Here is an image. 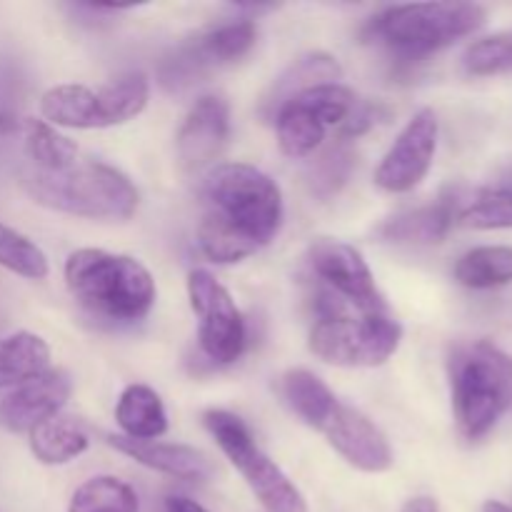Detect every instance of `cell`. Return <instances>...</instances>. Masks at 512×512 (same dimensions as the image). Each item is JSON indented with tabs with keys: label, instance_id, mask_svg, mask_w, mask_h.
Masks as SVG:
<instances>
[{
	"label": "cell",
	"instance_id": "obj_1",
	"mask_svg": "<svg viewBox=\"0 0 512 512\" xmlns=\"http://www.w3.org/2000/svg\"><path fill=\"white\" fill-rule=\"evenodd\" d=\"M200 195L198 248L210 263H240L273 243L283 228V190L255 165H215L205 175Z\"/></svg>",
	"mask_w": 512,
	"mask_h": 512
},
{
	"label": "cell",
	"instance_id": "obj_2",
	"mask_svg": "<svg viewBox=\"0 0 512 512\" xmlns=\"http://www.w3.org/2000/svg\"><path fill=\"white\" fill-rule=\"evenodd\" d=\"M63 273L75 303L108 323H140L158 298L153 273L133 255L80 248L68 255Z\"/></svg>",
	"mask_w": 512,
	"mask_h": 512
},
{
	"label": "cell",
	"instance_id": "obj_3",
	"mask_svg": "<svg viewBox=\"0 0 512 512\" xmlns=\"http://www.w3.org/2000/svg\"><path fill=\"white\" fill-rule=\"evenodd\" d=\"M23 188L43 208L88 220H130L140 205L138 188L123 170L90 158L58 173L25 170Z\"/></svg>",
	"mask_w": 512,
	"mask_h": 512
},
{
	"label": "cell",
	"instance_id": "obj_4",
	"mask_svg": "<svg viewBox=\"0 0 512 512\" xmlns=\"http://www.w3.org/2000/svg\"><path fill=\"white\" fill-rule=\"evenodd\" d=\"M485 25L478 3H405L383 8L368 20L363 35L400 60H423L450 48Z\"/></svg>",
	"mask_w": 512,
	"mask_h": 512
},
{
	"label": "cell",
	"instance_id": "obj_5",
	"mask_svg": "<svg viewBox=\"0 0 512 512\" xmlns=\"http://www.w3.org/2000/svg\"><path fill=\"white\" fill-rule=\"evenodd\" d=\"M453 415L465 440H480L512 405V358L490 340L460 345L450 358Z\"/></svg>",
	"mask_w": 512,
	"mask_h": 512
},
{
	"label": "cell",
	"instance_id": "obj_6",
	"mask_svg": "<svg viewBox=\"0 0 512 512\" xmlns=\"http://www.w3.org/2000/svg\"><path fill=\"white\" fill-rule=\"evenodd\" d=\"M315 308L318 320L310 328L308 348L323 363L338 368H378L388 363L403 343V325L388 313H358L328 290H320Z\"/></svg>",
	"mask_w": 512,
	"mask_h": 512
},
{
	"label": "cell",
	"instance_id": "obj_7",
	"mask_svg": "<svg viewBox=\"0 0 512 512\" xmlns=\"http://www.w3.org/2000/svg\"><path fill=\"white\" fill-rule=\"evenodd\" d=\"M150 100V80L143 73H125L100 88L80 83L53 85L40 98L45 123L55 128H113L138 118Z\"/></svg>",
	"mask_w": 512,
	"mask_h": 512
},
{
	"label": "cell",
	"instance_id": "obj_8",
	"mask_svg": "<svg viewBox=\"0 0 512 512\" xmlns=\"http://www.w3.org/2000/svg\"><path fill=\"white\" fill-rule=\"evenodd\" d=\"M203 423L265 512H308V503L298 485L260 448L243 418L228 410H208Z\"/></svg>",
	"mask_w": 512,
	"mask_h": 512
},
{
	"label": "cell",
	"instance_id": "obj_9",
	"mask_svg": "<svg viewBox=\"0 0 512 512\" xmlns=\"http://www.w3.org/2000/svg\"><path fill=\"white\" fill-rule=\"evenodd\" d=\"M255 43H258V25L250 15L223 20L165 55L158 68L160 85L168 93H185L215 70L238 63L255 48Z\"/></svg>",
	"mask_w": 512,
	"mask_h": 512
},
{
	"label": "cell",
	"instance_id": "obj_10",
	"mask_svg": "<svg viewBox=\"0 0 512 512\" xmlns=\"http://www.w3.org/2000/svg\"><path fill=\"white\" fill-rule=\"evenodd\" d=\"M188 300L198 318L200 350L218 365L238 363L245 353L248 330L233 295L208 270H190Z\"/></svg>",
	"mask_w": 512,
	"mask_h": 512
},
{
	"label": "cell",
	"instance_id": "obj_11",
	"mask_svg": "<svg viewBox=\"0 0 512 512\" xmlns=\"http://www.w3.org/2000/svg\"><path fill=\"white\" fill-rule=\"evenodd\" d=\"M308 265L323 290L343 300L348 308L365 315L388 313L375 275L358 248L333 238H318L308 248Z\"/></svg>",
	"mask_w": 512,
	"mask_h": 512
},
{
	"label": "cell",
	"instance_id": "obj_12",
	"mask_svg": "<svg viewBox=\"0 0 512 512\" xmlns=\"http://www.w3.org/2000/svg\"><path fill=\"white\" fill-rule=\"evenodd\" d=\"M438 115L433 108H423L408 120L398 138L375 170V185L385 193H410L428 178L438 153Z\"/></svg>",
	"mask_w": 512,
	"mask_h": 512
},
{
	"label": "cell",
	"instance_id": "obj_13",
	"mask_svg": "<svg viewBox=\"0 0 512 512\" xmlns=\"http://www.w3.org/2000/svg\"><path fill=\"white\" fill-rule=\"evenodd\" d=\"M230 138V105L220 95H203L190 105L175 135V153L185 173L210 168Z\"/></svg>",
	"mask_w": 512,
	"mask_h": 512
},
{
	"label": "cell",
	"instance_id": "obj_14",
	"mask_svg": "<svg viewBox=\"0 0 512 512\" xmlns=\"http://www.w3.org/2000/svg\"><path fill=\"white\" fill-rule=\"evenodd\" d=\"M320 435H325L340 458L363 473L378 475L393 468L395 455L385 433L353 405L340 403Z\"/></svg>",
	"mask_w": 512,
	"mask_h": 512
},
{
	"label": "cell",
	"instance_id": "obj_15",
	"mask_svg": "<svg viewBox=\"0 0 512 512\" xmlns=\"http://www.w3.org/2000/svg\"><path fill=\"white\" fill-rule=\"evenodd\" d=\"M70 393V375L65 370L48 368L43 375L18 385L0 400V428L13 435H28L40 423L63 413Z\"/></svg>",
	"mask_w": 512,
	"mask_h": 512
},
{
	"label": "cell",
	"instance_id": "obj_16",
	"mask_svg": "<svg viewBox=\"0 0 512 512\" xmlns=\"http://www.w3.org/2000/svg\"><path fill=\"white\" fill-rule=\"evenodd\" d=\"M110 448L128 455L143 468L163 473L183 483H208L215 475V463L208 453L180 443H160V440H130L123 435H105Z\"/></svg>",
	"mask_w": 512,
	"mask_h": 512
},
{
	"label": "cell",
	"instance_id": "obj_17",
	"mask_svg": "<svg viewBox=\"0 0 512 512\" xmlns=\"http://www.w3.org/2000/svg\"><path fill=\"white\" fill-rule=\"evenodd\" d=\"M458 200L445 195L438 203L423 208L403 210L378 228V238L395 245H435L443 243L445 235L458 223Z\"/></svg>",
	"mask_w": 512,
	"mask_h": 512
},
{
	"label": "cell",
	"instance_id": "obj_18",
	"mask_svg": "<svg viewBox=\"0 0 512 512\" xmlns=\"http://www.w3.org/2000/svg\"><path fill=\"white\" fill-rule=\"evenodd\" d=\"M343 78V68H340L338 58H333L325 50H310V53L295 58L283 73L275 78L273 88L265 95L263 110L273 118L275 110L290 100L293 95L303 93V90L315 88V85L323 83H340Z\"/></svg>",
	"mask_w": 512,
	"mask_h": 512
},
{
	"label": "cell",
	"instance_id": "obj_19",
	"mask_svg": "<svg viewBox=\"0 0 512 512\" xmlns=\"http://www.w3.org/2000/svg\"><path fill=\"white\" fill-rule=\"evenodd\" d=\"M280 395H283V403L288 405L290 413L303 420L315 433L325 428L330 415L340 405L333 390L318 375L305 368H293L280 378Z\"/></svg>",
	"mask_w": 512,
	"mask_h": 512
},
{
	"label": "cell",
	"instance_id": "obj_20",
	"mask_svg": "<svg viewBox=\"0 0 512 512\" xmlns=\"http://www.w3.org/2000/svg\"><path fill=\"white\" fill-rule=\"evenodd\" d=\"M115 423L130 440H158L168 433V413L150 385L133 383L120 393L115 405Z\"/></svg>",
	"mask_w": 512,
	"mask_h": 512
},
{
	"label": "cell",
	"instance_id": "obj_21",
	"mask_svg": "<svg viewBox=\"0 0 512 512\" xmlns=\"http://www.w3.org/2000/svg\"><path fill=\"white\" fill-rule=\"evenodd\" d=\"M50 368V348L40 335L18 330L0 338V388H18Z\"/></svg>",
	"mask_w": 512,
	"mask_h": 512
},
{
	"label": "cell",
	"instance_id": "obj_22",
	"mask_svg": "<svg viewBox=\"0 0 512 512\" xmlns=\"http://www.w3.org/2000/svg\"><path fill=\"white\" fill-rule=\"evenodd\" d=\"M28 445L38 463L68 465L88 450L90 440L73 418H65L60 413L30 430Z\"/></svg>",
	"mask_w": 512,
	"mask_h": 512
},
{
	"label": "cell",
	"instance_id": "obj_23",
	"mask_svg": "<svg viewBox=\"0 0 512 512\" xmlns=\"http://www.w3.org/2000/svg\"><path fill=\"white\" fill-rule=\"evenodd\" d=\"M273 123L280 150H283V155H288V158L293 160L313 155L315 150L323 145L325 133H328V128L320 123L318 115L310 113V110L295 98L285 100V103L275 110Z\"/></svg>",
	"mask_w": 512,
	"mask_h": 512
},
{
	"label": "cell",
	"instance_id": "obj_24",
	"mask_svg": "<svg viewBox=\"0 0 512 512\" xmlns=\"http://www.w3.org/2000/svg\"><path fill=\"white\" fill-rule=\"evenodd\" d=\"M20 133H23L25 155L30 160V170L38 173H58L73 165L80 158L78 145L58 128L40 118H23L20 123Z\"/></svg>",
	"mask_w": 512,
	"mask_h": 512
},
{
	"label": "cell",
	"instance_id": "obj_25",
	"mask_svg": "<svg viewBox=\"0 0 512 512\" xmlns=\"http://www.w3.org/2000/svg\"><path fill=\"white\" fill-rule=\"evenodd\" d=\"M463 288L488 290L512 283V248L508 245H480L460 255L453 268Z\"/></svg>",
	"mask_w": 512,
	"mask_h": 512
},
{
	"label": "cell",
	"instance_id": "obj_26",
	"mask_svg": "<svg viewBox=\"0 0 512 512\" xmlns=\"http://www.w3.org/2000/svg\"><path fill=\"white\" fill-rule=\"evenodd\" d=\"M68 512H140V498L125 480L95 475L75 488Z\"/></svg>",
	"mask_w": 512,
	"mask_h": 512
},
{
	"label": "cell",
	"instance_id": "obj_27",
	"mask_svg": "<svg viewBox=\"0 0 512 512\" xmlns=\"http://www.w3.org/2000/svg\"><path fill=\"white\" fill-rule=\"evenodd\" d=\"M458 223L473 230L512 228V188L503 183L480 188L458 210Z\"/></svg>",
	"mask_w": 512,
	"mask_h": 512
},
{
	"label": "cell",
	"instance_id": "obj_28",
	"mask_svg": "<svg viewBox=\"0 0 512 512\" xmlns=\"http://www.w3.org/2000/svg\"><path fill=\"white\" fill-rule=\"evenodd\" d=\"M0 268L25 280H45L50 273L48 255L15 228L0 220Z\"/></svg>",
	"mask_w": 512,
	"mask_h": 512
},
{
	"label": "cell",
	"instance_id": "obj_29",
	"mask_svg": "<svg viewBox=\"0 0 512 512\" xmlns=\"http://www.w3.org/2000/svg\"><path fill=\"white\" fill-rule=\"evenodd\" d=\"M293 98L300 100L310 113L318 115V120L325 128H340L348 120V115L353 113L355 105H358V95L343 83L315 85V88L303 90V93L293 95Z\"/></svg>",
	"mask_w": 512,
	"mask_h": 512
},
{
	"label": "cell",
	"instance_id": "obj_30",
	"mask_svg": "<svg viewBox=\"0 0 512 512\" xmlns=\"http://www.w3.org/2000/svg\"><path fill=\"white\" fill-rule=\"evenodd\" d=\"M465 73L478 75H503L512 73V30L488 35L468 45L463 55Z\"/></svg>",
	"mask_w": 512,
	"mask_h": 512
},
{
	"label": "cell",
	"instance_id": "obj_31",
	"mask_svg": "<svg viewBox=\"0 0 512 512\" xmlns=\"http://www.w3.org/2000/svg\"><path fill=\"white\" fill-rule=\"evenodd\" d=\"M355 168V155L353 150L345 143H338L330 148L328 153L320 155L318 163L310 170V188L320 198H330L338 193L345 183H348L350 173Z\"/></svg>",
	"mask_w": 512,
	"mask_h": 512
},
{
	"label": "cell",
	"instance_id": "obj_32",
	"mask_svg": "<svg viewBox=\"0 0 512 512\" xmlns=\"http://www.w3.org/2000/svg\"><path fill=\"white\" fill-rule=\"evenodd\" d=\"M165 512H208L200 503L185 498V495H168L165 500Z\"/></svg>",
	"mask_w": 512,
	"mask_h": 512
},
{
	"label": "cell",
	"instance_id": "obj_33",
	"mask_svg": "<svg viewBox=\"0 0 512 512\" xmlns=\"http://www.w3.org/2000/svg\"><path fill=\"white\" fill-rule=\"evenodd\" d=\"M400 512H440V505L435 498H428V495H418V498H410L408 503L403 505Z\"/></svg>",
	"mask_w": 512,
	"mask_h": 512
},
{
	"label": "cell",
	"instance_id": "obj_34",
	"mask_svg": "<svg viewBox=\"0 0 512 512\" xmlns=\"http://www.w3.org/2000/svg\"><path fill=\"white\" fill-rule=\"evenodd\" d=\"M480 512H512V505L500 503V500H488V503L483 505V510H480Z\"/></svg>",
	"mask_w": 512,
	"mask_h": 512
},
{
	"label": "cell",
	"instance_id": "obj_35",
	"mask_svg": "<svg viewBox=\"0 0 512 512\" xmlns=\"http://www.w3.org/2000/svg\"><path fill=\"white\" fill-rule=\"evenodd\" d=\"M500 183H503V185H508V188H512V173H510L508 178H505V180H500Z\"/></svg>",
	"mask_w": 512,
	"mask_h": 512
}]
</instances>
